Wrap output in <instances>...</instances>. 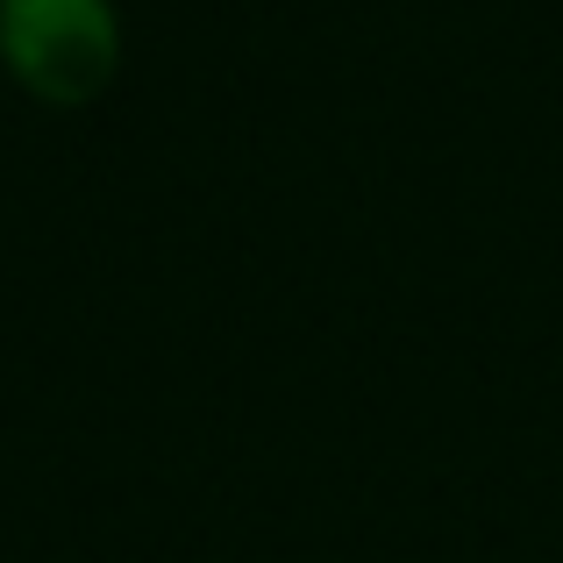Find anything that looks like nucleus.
Returning a JSON list of instances; mask_svg holds the SVG:
<instances>
[{
	"mask_svg": "<svg viewBox=\"0 0 563 563\" xmlns=\"http://www.w3.org/2000/svg\"><path fill=\"white\" fill-rule=\"evenodd\" d=\"M0 65L51 108H79L122 65V22L108 0H0Z\"/></svg>",
	"mask_w": 563,
	"mask_h": 563,
	"instance_id": "f257e3e1",
	"label": "nucleus"
}]
</instances>
